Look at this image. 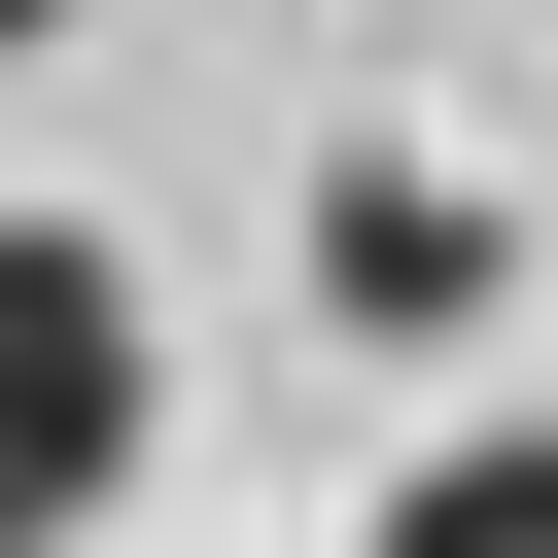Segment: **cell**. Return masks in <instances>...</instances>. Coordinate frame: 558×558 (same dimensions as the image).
<instances>
[{
  "label": "cell",
  "mask_w": 558,
  "mask_h": 558,
  "mask_svg": "<svg viewBox=\"0 0 558 558\" xmlns=\"http://www.w3.org/2000/svg\"><path fill=\"white\" fill-rule=\"evenodd\" d=\"M140 418H174V349H140V244L0 209V558H70V523L140 488Z\"/></svg>",
  "instance_id": "obj_1"
},
{
  "label": "cell",
  "mask_w": 558,
  "mask_h": 558,
  "mask_svg": "<svg viewBox=\"0 0 558 558\" xmlns=\"http://www.w3.org/2000/svg\"><path fill=\"white\" fill-rule=\"evenodd\" d=\"M488 279H523V244H488V174H418V140H349V174H314V314H349V349H453Z\"/></svg>",
  "instance_id": "obj_2"
},
{
  "label": "cell",
  "mask_w": 558,
  "mask_h": 558,
  "mask_svg": "<svg viewBox=\"0 0 558 558\" xmlns=\"http://www.w3.org/2000/svg\"><path fill=\"white\" fill-rule=\"evenodd\" d=\"M384 558H558V453H523V418H453V453L384 488Z\"/></svg>",
  "instance_id": "obj_3"
},
{
  "label": "cell",
  "mask_w": 558,
  "mask_h": 558,
  "mask_svg": "<svg viewBox=\"0 0 558 558\" xmlns=\"http://www.w3.org/2000/svg\"><path fill=\"white\" fill-rule=\"evenodd\" d=\"M0 35H70V0H0Z\"/></svg>",
  "instance_id": "obj_4"
}]
</instances>
